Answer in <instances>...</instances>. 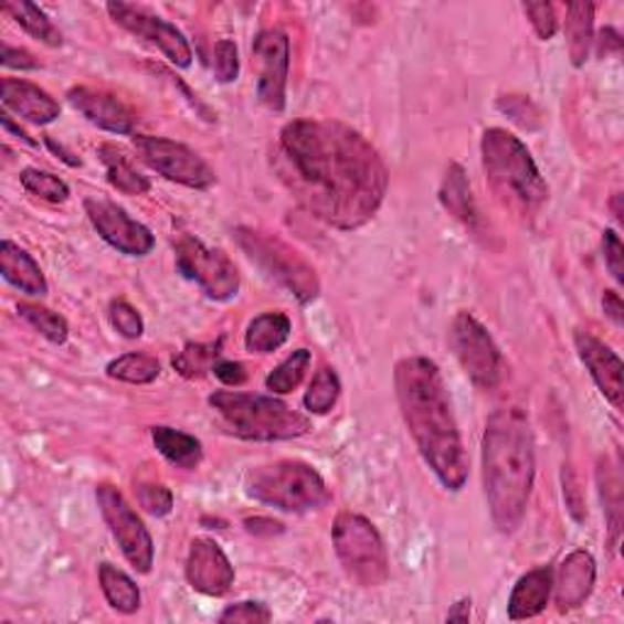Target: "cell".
<instances>
[{
	"label": "cell",
	"mask_w": 624,
	"mask_h": 624,
	"mask_svg": "<svg viewBox=\"0 0 624 624\" xmlns=\"http://www.w3.org/2000/svg\"><path fill=\"white\" fill-rule=\"evenodd\" d=\"M173 252L179 274L193 281L210 300L225 303L240 293V274L225 252L213 250L191 234H181L173 244Z\"/></svg>",
	"instance_id": "10"
},
{
	"label": "cell",
	"mask_w": 624,
	"mask_h": 624,
	"mask_svg": "<svg viewBox=\"0 0 624 624\" xmlns=\"http://www.w3.org/2000/svg\"><path fill=\"white\" fill-rule=\"evenodd\" d=\"M108 376L115 381L123 383H133V385H147L151 381L159 379L161 373V363L149 357V355H139V351H129V355L117 357L108 363Z\"/></svg>",
	"instance_id": "30"
},
{
	"label": "cell",
	"mask_w": 624,
	"mask_h": 624,
	"mask_svg": "<svg viewBox=\"0 0 624 624\" xmlns=\"http://www.w3.org/2000/svg\"><path fill=\"white\" fill-rule=\"evenodd\" d=\"M230 434L246 442L298 440L313 430L310 417L271 395L218 391L208 398Z\"/></svg>",
	"instance_id": "5"
},
{
	"label": "cell",
	"mask_w": 624,
	"mask_h": 624,
	"mask_svg": "<svg viewBox=\"0 0 624 624\" xmlns=\"http://www.w3.org/2000/svg\"><path fill=\"white\" fill-rule=\"evenodd\" d=\"M254 66L258 72L256 96L268 110L286 108V86L290 68V40L281 30H262L252 44Z\"/></svg>",
	"instance_id": "14"
},
{
	"label": "cell",
	"mask_w": 624,
	"mask_h": 624,
	"mask_svg": "<svg viewBox=\"0 0 624 624\" xmlns=\"http://www.w3.org/2000/svg\"><path fill=\"white\" fill-rule=\"evenodd\" d=\"M133 147L139 161H145L151 171H157L173 183L195 188V191H208V188L218 183L213 167L181 142L155 135H135Z\"/></svg>",
	"instance_id": "11"
},
{
	"label": "cell",
	"mask_w": 624,
	"mask_h": 624,
	"mask_svg": "<svg viewBox=\"0 0 624 624\" xmlns=\"http://www.w3.org/2000/svg\"><path fill=\"white\" fill-rule=\"evenodd\" d=\"M110 322L113 327L120 332L125 339H139L145 332V322H142V315H139L133 305L125 303V300H113L110 303Z\"/></svg>",
	"instance_id": "40"
},
{
	"label": "cell",
	"mask_w": 624,
	"mask_h": 624,
	"mask_svg": "<svg viewBox=\"0 0 624 624\" xmlns=\"http://www.w3.org/2000/svg\"><path fill=\"white\" fill-rule=\"evenodd\" d=\"M108 13L117 25L133 32L135 38L159 46V52L169 59L176 68H188L193 62L191 44L186 34L163 18L149 13L142 6L133 3H108Z\"/></svg>",
	"instance_id": "13"
},
{
	"label": "cell",
	"mask_w": 624,
	"mask_h": 624,
	"mask_svg": "<svg viewBox=\"0 0 624 624\" xmlns=\"http://www.w3.org/2000/svg\"><path fill=\"white\" fill-rule=\"evenodd\" d=\"M483 490L498 532L520 529L535 486V437L520 408L493 412L483 432Z\"/></svg>",
	"instance_id": "3"
},
{
	"label": "cell",
	"mask_w": 624,
	"mask_h": 624,
	"mask_svg": "<svg viewBox=\"0 0 624 624\" xmlns=\"http://www.w3.org/2000/svg\"><path fill=\"white\" fill-rule=\"evenodd\" d=\"M220 347L222 341H215V345H186L183 351L173 357V369L183 379H200L205 371H213L220 357Z\"/></svg>",
	"instance_id": "35"
},
{
	"label": "cell",
	"mask_w": 624,
	"mask_h": 624,
	"mask_svg": "<svg viewBox=\"0 0 624 624\" xmlns=\"http://www.w3.org/2000/svg\"><path fill=\"white\" fill-rule=\"evenodd\" d=\"M310 361L313 357L308 349H296L286 361H281L278 367L268 373L266 388L271 393H281V395L293 393L303 383L305 371L310 369Z\"/></svg>",
	"instance_id": "32"
},
{
	"label": "cell",
	"mask_w": 624,
	"mask_h": 624,
	"mask_svg": "<svg viewBox=\"0 0 624 624\" xmlns=\"http://www.w3.org/2000/svg\"><path fill=\"white\" fill-rule=\"evenodd\" d=\"M18 313L25 322H30L42 337H46L52 345H64L68 339V325L59 313L44 308V305H34V303H20Z\"/></svg>",
	"instance_id": "34"
},
{
	"label": "cell",
	"mask_w": 624,
	"mask_h": 624,
	"mask_svg": "<svg viewBox=\"0 0 624 624\" xmlns=\"http://www.w3.org/2000/svg\"><path fill=\"white\" fill-rule=\"evenodd\" d=\"M450 345L454 357L462 363L464 373L480 391H493L498 388L505 376V361L496 339L483 327L474 315L462 310L452 320Z\"/></svg>",
	"instance_id": "9"
},
{
	"label": "cell",
	"mask_w": 624,
	"mask_h": 624,
	"mask_svg": "<svg viewBox=\"0 0 624 624\" xmlns=\"http://www.w3.org/2000/svg\"><path fill=\"white\" fill-rule=\"evenodd\" d=\"M339 393H341V383L337 371L322 367L313 376L308 393L303 398L305 410L313 412V415H327V412L337 405Z\"/></svg>",
	"instance_id": "31"
},
{
	"label": "cell",
	"mask_w": 624,
	"mask_h": 624,
	"mask_svg": "<svg viewBox=\"0 0 624 624\" xmlns=\"http://www.w3.org/2000/svg\"><path fill=\"white\" fill-rule=\"evenodd\" d=\"M98 581L108 605L123 612V615H135L139 605H142V593H139L137 583L125 571L113 567V563H101Z\"/></svg>",
	"instance_id": "27"
},
{
	"label": "cell",
	"mask_w": 624,
	"mask_h": 624,
	"mask_svg": "<svg viewBox=\"0 0 624 624\" xmlns=\"http://www.w3.org/2000/svg\"><path fill=\"white\" fill-rule=\"evenodd\" d=\"M46 147H50V149L54 151V155H59V159L66 161V163H68V167H81V159H78V157H74V155H72V151H66V147L56 145L52 137H46Z\"/></svg>",
	"instance_id": "52"
},
{
	"label": "cell",
	"mask_w": 624,
	"mask_h": 624,
	"mask_svg": "<svg viewBox=\"0 0 624 624\" xmlns=\"http://www.w3.org/2000/svg\"><path fill=\"white\" fill-rule=\"evenodd\" d=\"M66 101L74 110L86 117L91 125H96L105 133L113 135H133L137 127V113L129 108L125 101H120L113 93L96 91L88 86H76L66 93Z\"/></svg>",
	"instance_id": "17"
},
{
	"label": "cell",
	"mask_w": 624,
	"mask_h": 624,
	"mask_svg": "<svg viewBox=\"0 0 624 624\" xmlns=\"http://www.w3.org/2000/svg\"><path fill=\"white\" fill-rule=\"evenodd\" d=\"M573 341H575V351H579L583 367L593 376L597 391L620 410L622 408V371H624L622 359L605 345V341H600L591 332H583V329H579V332L573 335Z\"/></svg>",
	"instance_id": "18"
},
{
	"label": "cell",
	"mask_w": 624,
	"mask_h": 624,
	"mask_svg": "<svg viewBox=\"0 0 624 624\" xmlns=\"http://www.w3.org/2000/svg\"><path fill=\"white\" fill-rule=\"evenodd\" d=\"M498 108L525 129H537L541 125L539 108L527 96H503L498 101Z\"/></svg>",
	"instance_id": "39"
},
{
	"label": "cell",
	"mask_w": 624,
	"mask_h": 624,
	"mask_svg": "<svg viewBox=\"0 0 624 624\" xmlns=\"http://www.w3.org/2000/svg\"><path fill=\"white\" fill-rule=\"evenodd\" d=\"M593 18H595L593 3H569L567 6V40H569L571 64L575 68H581L588 62V56H591Z\"/></svg>",
	"instance_id": "28"
},
{
	"label": "cell",
	"mask_w": 624,
	"mask_h": 624,
	"mask_svg": "<svg viewBox=\"0 0 624 624\" xmlns=\"http://www.w3.org/2000/svg\"><path fill=\"white\" fill-rule=\"evenodd\" d=\"M620 200H622V195L617 193L615 198H612V210H615V218H617V222H622V208H620Z\"/></svg>",
	"instance_id": "53"
},
{
	"label": "cell",
	"mask_w": 624,
	"mask_h": 624,
	"mask_svg": "<svg viewBox=\"0 0 624 624\" xmlns=\"http://www.w3.org/2000/svg\"><path fill=\"white\" fill-rule=\"evenodd\" d=\"M597 483H600V498H603L607 522H610V535L612 539L620 532V520H622V478L617 466H610L607 458H603L597 466Z\"/></svg>",
	"instance_id": "33"
},
{
	"label": "cell",
	"mask_w": 624,
	"mask_h": 624,
	"mask_svg": "<svg viewBox=\"0 0 624 624\" xmlns=\"http://www.w3.org/2000/svg\"><path fill=\"white\" fill-rule=\"evenodd\" d=\"M98 157L105 167V176L117 191L125 195H145L149 193V179L137 171V167L133 163L125 151L115 145H101L98 147Z\"/></svg>",
	"instance_id": "24"
},
{
	"label": "cell",
	"mask_w": 624,
	"mask_h": 624,
	"mask_svg": "<svg viewBox=\"0 0 624 624\" xmlns=\"http://www.w3.org/2000/svg\"><path fill=\"white\" fill-rule=\"evenodd\" d=\"M213 74L220 84H232L240 76V52L232 40H220L213 50Z\"/></svg>",
	"instance_id": "38"
},
{
	"label": "cell",
	"mask_w": 624,
	"mask_h": 624,
	"mask_svg": "<svg viewBox=\"0 0 624 624\" xmlns=\"http://www.w3.org/2000/svg\"><path fill=\"white\" fill-rule=\"evenodd\" d=\"M84 208L91 225L96 228V232L113 250L127 256H147L155 250V234H151L142 222L129 218L113 200L88 198Z\"/></svg>",
	"instance_id": "15"
},
{
	"label": "cell",
	"mask_w": 624,
	"mask_h": 624,
	"mask_svg": "<svg viewBox=\"0 0 624 624\" xmlns=\"http://www.w3.org/2000/svg\"><path fill=\"white\" fill-rule=\"evenodd\" d=\"M234 240L266 276L286 286L298 298V303L308 305L320 296V281L315 276V268L296 250H290L286 242L246 228L234 230Z\"/></svg>",
	"instance_id": "8"
},
{
	"label": "cell",
	"mask_w": 624,
	"mask_h": 624,
	"mask_svg": "<svg viewBox=\"0 0 624 624\" xmlns=\"http://www.w3.org/2000/svg\"><path fill=\"white\" fill-rule=\"evenodd\" d=\"M603 254H605V266L610 268L612 278H615L617 284H624V246L615 230L603 232Z\"/></svg>",
	"instance_id": "44"
},
{
	"label": "cell",
	"mask_w": 624,
	"mask_h": 624,
	"mask_svg": "<svg viewBox=\"0 0 624 624\" xmlns=\"http://www.w3.org/2000/svg\"><path fill=\"white\" fill-rule=\"evenodd\" d=\"M0 274H3L10 286H15L25 296L44 298L46 290H50L40 264L22 246L10 240L0 242Z\"/></svg>",
	"instance_id": "21"
},
{
	"label": "cell",
	"mask_w": 624,
	"mask_h": 624,
	"mask_svg": "<svg viewBox=\"0 0 624 624\" xmlns=\"http://www.w3.org/2000/svg\"><path fill=\"white\" fill-rule=\"evenodd\" d=\"M603 313L610 317L612 322H615L617 327L624 325V303L620 298V293L615 290H605L603 293Z\"/></svg>",
	"instance_id": "48"
},
{
	"label": "cell",
	"mask_w": 624,
	"mask_h": 624,
	"mask_svg": "<svg viewBox=\"0 0 624 624\" xmlns=\"http://www.w3.org/2000/svg\"><path fill=\"white\" fill-rule=\"evenodd\" d=\"M525 15L532 22L535 32L539 34V40H551L553 34L559 30V20H557V10H553L551 3H525Z\"/></svg>",
	"instance_id": "42"
},
{
	"label": "cell",
	"mask_w": 624,
	"mask_h": 624,
	"mask_svg": "<svg viewBox=\"0 0 624 624\" xmlns=\"http://www.w3.org/2000/svg\"><path fill=\"white\" fill-rule=\"evenodd\" d=\"M620 34L612 30V28H605L603 32H600V54H607V50L612 52H620Z\"/></svg>",
	"instance_id": "50"
},
{
	"label": "cell",
	"mask_w": 624,
	"mask_h": 624,
	"mask_svg": "<svg viewBox=\"0 0 624 624\" xmlns=\"http://www.w3.org/2000/svg\"><path fill=\"white\" fill-rule=\"evenodd\" d=\"M3 10L18 22L22 30L30 34V38H34L38 42H42L46 46H62L64 44L62 32L54 28V22L50 20V15H46L40 6L28 3V0H8V3H3Z\"/></svg>",
	"instance_id": "29"
},
{
	"label": "cell",
	"mask_w": 624,
	"mask_h": 624,
	"mask_svg": "<svg viewBox=\"0 0 624 624\" xmlns=\"http://www.w3.org/2000/svg\"><path fill=\"white\" fill-rule=\"evenodd\" d=\"M470 617V597H464V600H458V603L446 612V622H468Z\"/></svg>",
	"instance_id": "51"
},
{
	"label": "cell",
	"mask_w": 624,
	"mask_h": 624,
	"mask_svg": "<svg viewBox=\"0 0 624 624\" xmlns=\"http://www.w3.org/2000/svg\"><path fill=\"white\" fill-rule=\"evenodd\" d=\"M246 532L252 535H266V537H274L284 532V525L276 522V520H268V517H250V520H244Z\"/></svg>",
	"instance_id": "47"
},
{
	"label": "cell",
	"mask_w": 624,
	"mask_h": 624,
	"mask_svg": "<svg viewBox=\"0 0 624 624\" xmlns=\"http://www.w3.org/2000/svg\"><path fill=\"white\" fill-rule=\"evenodd\" d=\"M186 579L195 593L220 597L234 583V567L218 541L198 537L191 541V549H188Z\"/></svg>",
	"instance_id": "16"
},
{
	"label": "cell",
	"mask_w": 624,
	"mask_h": 624,
	"mask_svg": "<svg viewBox=\"0 0 624 624\" xmlns=\"http://www.w3.org/2000/svg\"><path fill=\"white\" fill-rule=\"evenodd\" d=\"M290 337V320L284 313H264L254 317L246 327L244 345L252 355H271L281 349Z\"/></svg>",
	"instance_id": "25"
},
{
	"label": "cell",
	"mask_w": 624,
	"mask_h": 624,
	"mask_svg": "<svg viewBox=\"0 0 624 624\" xmlns=\"http://www.w3.org/2000/svg\"><path fill=\"white\" fill-rule=\"evenodd\" d=\"M595 559L591 553L579 549L571 551L567 559L561 561L557 579H553L551 591L557 593V605L561 612H569L581 607L588 597L593 593L595 585Z\"/></svg>",
	"instance_id": "19"
},
{
	"label": "cell",
	"mask_w": 624,
	"mask_h": 624,
	"mask_svg": "<svg viewBox=\"0 0 624 624\" xmlns=\"http://www.w3.org/2000/svg\"><path fill=\"white\" fill-rule=\"evenodd\" d=\"M246 496L284 512H313L332 503L325 478L305 462H274L250 470Z\"/></svg>",
	"instance_id": "6"
},
{
	"label": "cell",
	"mask_w": 624,
	"mask_h": 624,
	"mask_svg": "<svg viewBox=\"0 0 624 624\" xmlns=\"http://www.w3.org/2000/svg\"><path fill=\"white\" fill-rule=\"evenodd\" d=\"M0 123H3V129L6 133H10V135H15L20 142H25V145H30V147H38V142H34V139L25 133V129H22L20 125H15L13 123V117L8 115V110H3V115H0Z\"/></svg>",
	"instance_id": "49"
},
{
	"label": "cell",
	"mask_w": 624,
	"mask_h": 624,
	"mask_svg": "<svg viewBox=\"0 0 624 624\" xmlns=\"http://www.w3.org/2000/svg\"><path fill=\"white\" fill-rule=\"evenodd\" d=\"M561 488H563V500H567V508L575 522H585L588 510H585V496L581 488V480L575 476V470L571 464H563L561 468Z\"/></svg>",
	"instance_id": "41"
},
{
	"label": "cell",
	"mask_w": 624,
	"mask_h": 624,
	"mask_svg": "<svg viewBox=\"0 0 624 624\" xmlns=\"http://www.w3.org/2000/svg\"><path fill=\"white\" fill-rule=\"evenodd\" d=\"M3 66L6 68H20V72H32V68H38L40 62L34 59L28 50H18V46H10L3 44Z\"/></svg>",
	"instance_id": "46"
},
{
	"label": "cell",
	"mask_w": 624,
	"mask_h": 624,
	"mask_svg": "<svg viewBox=\"0 0 624 624\" xmlns=\"http://www.w3.org/2000/svg\"><path fill=\"white\" fill-rule=\"evenodd\" d=\"M332 544L341 569L361 588H379L391 575L385 541L363 515L339 512L332 527Z\"/></svg>",
	"instance_id": "7"
},
{
	"label": "cell",
	"mask_w": 624,
	"mask_h": 624,
	"mask_svg": "<svg viewBox=\"0 0 624 624\" xmlns=\"http://www.w3.org/2000/svg\"><path fill=\"white\" fill-rule=\"evenodd\" d=\"M553 588V571L549 567L532 569L515 583L508 600L510 620H532L547 610Z\"/></svg>",
	"instance_id": "22"
},
{
	"label": "cell",
	"mask_w": 624,
	"mask_h": 624,
	"mask_svg": "<svg viewBox=\"0 0 624 624\" xmlns=\"http://www.w3.org/2000/svg\"><path fill=\"white\" fill-rule=\"evenodd\" d=\"M271 620V610L264 603H254V600H246V603H237L230 605L225 612L220 615L222 624H264Z\"/></svg>",
	"instance_id": "43"
},
{
	"label": "cell",
	"mask_w": 624,
	"mask_h": 624,
	"mask_svg": "<svg viewBox=\"0 0 624 624\" xmlns=\"http://www.w3.org/2000/svg\"><path fill=\"white\" fill-rule=\"evenodd\" d=\"M137 500L155 517H167L173 510V493L163 483H139Z\"/></svg>",
	"instance_id": "37"
},
{
	"label": "cell",
	"mask_w": 624,
	"mask_h": 624,
	"mask_svg": "<svg viewBox=\"0 0 624 624\" xmlns=\"http://www.w3.org/2000/svg\"><path fill=\"white\" fill-rule=\"evenodd\" d=\"M440 200L446 213L454 215L458 222H464L466 228L478 230V222H480L478 205L474 200V193H470L466 173L462 167H458V163H452V167L446 169Z\"/></svg>",
	"instance_id": "23"
},
{
	"label": "cell",
	"mask_w": 624,
	"mask_h": 624,
	"mask_svg": "<svg viewBox=\"0 0 624 624\" xmlns=\"http://www.w3.org/2000/svg\"><path fill=\"white\" fill-rule=\"evenodd\" d=\"M393 381L400 415L417 452L442 486L458 493L468 480V456L440 367L427 357H405L395 363Z\"/></svg>",
	"instance_id": "2"
},
{
	"label": "cell",
	"mask_w": 624,
	"mask_h": 624,
	"mask_svg": "<svg viewBox=\"0 0 624 624\" xmlns=\"http://www.w3.org/2000/svg\"><path fill=\"white\" fill-rule=\"evenodd\" d=\"M151 440H155L157 452L173 466L191 470L203 462V444H200L193 434L159 425L151 430Z\"/></svg>",
	"instance_id": "26"
},
{
	"label": "cell",
	"mask_w": 624,
	"mask_h": 624,
	"mask_svg": "<svg viewBox=\"0 0 624 624\" xmlns=\"http://www.w3.org/2000/svg\"><path fill=\"white\" fill-rule=\"evenodd\" d=\"M0 101H3L6 110L15 113L32 125H50L62 115V108L50 93L22 78L0 81Z\"/></svg>",
	"instance_id": "20"
},
{
	"label": "cell",
	"mask_w": 624,
	"mask_h": 624,
	"mask_svg": "<svg viewBox=\"0 0 624 624\" xmlns=\"http://www.w3.org/2000/svg\"><path fill=\"white\" fill-rule=\"evenodd\" d=\"M96 500L105 525L110 527L117 544H120L125 559L137 573H149L155 567V539L149 529L139 520L133 505L110 483H101L96 488Z\"/></svg>",
	"instance_id": "12"
},
{
	"label": "cell",
	"mask_w": 624,
	"mask_h": 624,
	"mask_svg": "<svg viewBox=\"0 0 624 624\" xmlns=\"http://www.w3.org/2000/svg\"><path fill=\"white\" fill-rule=\"evenodd\" d=\"M480 157L486 179L505 205L529 215L547 203L549 186L520 137L508 129L490 127L480 139Z\"/></svg>",
	"instance_id": "4"
},
{
	"label": "cell",
	"mask_w": 624,
	"mask_h": 624,
	"mask_svg": "<svg viewBox=\"0 0 624 624\" xmlns=\"http://www.w3.org/2000/svg\"><path fill=\"white\" fill-rule=\"evenodd\" d=\"M213 373L225 385H242L246 383V379H250V371H246L242 361H218L213 367Z\"/></svg>",
	"instance_id": "45"
},
{
	"label": "cell",
	"mask_w": 624,
	"mask_h": 624,
	"mask_svg": "<svg viewBox=\"0 0 624 624\" xmlns=\"http://www.w3.org/2000/svg\"><path fill=\"white\" fill-rule=\"evenodd\" d=\"M276 169L317 220L359 230L379 213L388 169L367 137L337 120H293L278 137Z\"/></svg>",
	"instance_id": "1"
},
{
	"label": "cell",
	"mask_w": 624,
	"mask_h": 624,
	"mask_svg": "<svg viewBox=\"0 0 624 624\" xmlns=\"http://www.w3.org/2000/svg\"><path fill=\"white\" fill-rule=\"evenodd\" d=\"M20 183L25 191L34 198L46 200V203H66L68 195V186L59 179V176L50 173V171H40V169H25L20 173Z\"/></svg>",
	"instance_id": "36"
}]
</instances>
